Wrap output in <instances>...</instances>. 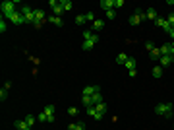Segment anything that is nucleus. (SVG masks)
<instances>
[{
  "label": "nucleus",
  "mask_w": 174,
  "mask_h": 130,
  "mask_svg": "<svg viewBox=\"0 0 174 130\" xmlns=\"http://www.w3.org/2000/svg\"><path fill=\"white\" fill-rule=\"evenodd\" d=\"M106 18H108V20H114V18H116V12H114V10H108V12H106Z\"/></svg>",
  "instance_id": "obj_34"
},
{
  "label": "nucleus",
  "mask_w": 174,
  "mask_h": 130,
  "mask_svg": "<svg viewBox=\"0 0 174 130\" xmlns=\"http://www.w3.org/2000/svg\"><path fill=\"white\" fill-rule=\"evenodd\" d=\"M124 66H126L128 70H135V66H138V60H135L134 57H128V60H126Z\"/></svg>",
  "instance_id": "obj_8"
},
{
  "label": "nucleus",
  "mask_w": 174,
  "mask_h": 130,
  "mask_svg": "<svg viewBox=\"0 0 174 130\" xmlns=\"http://www.w3.org/2000/svg\"><path fill=\"white\" fill-rule=\"evenodd\" d=\"M27 130H33V128H27Z\"/></svg>",
  "instance_id": "obj_43"
},
{
  "label": "nucleus",
  "mask_w": 174,
  "mask_h": 130,
  "mask_svg": "<svg viewBox=\"0 0 174 130\" xmlns=\"http://www.w3.org/2000/svg\"><path fill=\"white\" fill-rule=\"evenodd\" d=\"M149 57L153 58V60H157V58H161V57H162V54H161V49H159V47H155V49H153V51H151V53H149Z\"/></svg>",
  "instance_id": "obj_16"
},
{
  "label": "nucleus",
  "mask_w": 174,
  "mask_h": 130,
  "mask_svg": "<svg viewBox=\"0 0 174 130\" xmlns=\"http://www.w3.org/2000/svg\"><path fill=\"white\" fill-rule=\"evenodd\" d=\"M47 113V117H50V115H54V105H47L45 109H43Z\"/></svg>",
  "instance_id": "obj_26"
},
{
  "label": "nucleus",
  "mask_w": 174,
  "mask_h": 130,
  "mask_svg": "<svg viewBox=\"0 0 174 130\" xmlns=\"http://www.w3.org/2000/svg\"><path fill=\"white\" fill-rule=\"evenodd\" d=\"M37 120H39V122H49V117H47V113H45V111L37 115Z\"/></svg>",
  "instance_id": "obj_22"
},
{
  "label": "nucleus",
  "mask_w": 174,
  "mask_h": 130,
  "mask_svg": "<svg viewBox=\"0 0 174 130\" xmlns=\"http://www.w3.org/2000/svg\"><path fill=\"white\" fill-rule=\"evenodd\" d=\"M35 120H37V118L33 117V115H27V117H25V122H27V124H29V128H33V124H35Z\"/></svg>",
  "instance_id": "obj_24"
},
{
  "label": "nucleus",
  "mask_w": 174,
  "mask_h": 130,
  "mask_svg": "<svg viewBox=\"0 0 174 130\" xmlns=\"http://www.w3.org/2000/svg\"><path fill=\"white\" fill-rule=\"evenodd\" d=\"M128 21H130V25H138V24H139V21H141V20H139L138 16H132V18H130Z\"/></svg>",
  "instance_id": "obj_29"
},
{
  "label": "nucleus",
  "mask_w": 174,
  "mask_h": 130,
  "mask_svg": "<svg viewBox=\"0 0 174 130\" xmlns=\"http://www.w3.org/2000/svg\"><path fill=\"white\" fill-rule=\"evenodd\" d=\"M85 21H87V18H85V14H79V16H76V24H77V25H83Z\"/></svg>",
  "instance_id": "obj_20"
},
{
  "label": "nucleus",
  "mask_w": 174,
  "mask_h": 130,
  "mask_svg": "<svg viewBox=\"0 0 174 130\" xmlns=\"http://www.w3.org/2000/svg\"><path fill=\"white\" fill-rule=\"evenodd\" d=\"M134 16H138V18H139V20H141V21H145V20H147V14L143 12L141 8H138V10H135V12H134Z\"/></svg>",
  "instance_id": "obj_18"
},
{
  "label": "nucleus",
  "mask_w": 174,
  "mask_h": 130,
  "mask_svg": "<svg viewBox=\"0 0 174 130\" xmlns=\"http://www.w3.org/2000/svg\"><path fill=\"white\" fill-rule=\"evenodd\" d=\"M60 6H62V8H64V12H70V10L74 8L72 0H60Z\"/></svg>",
  "instance_id": "obj_14"
},
{
  "label": "nucleus",
  "mask_w": 174,
  "mask_h": 130,
  "mask_svg": "<svg viewBox=\"0 0 174 130\" xmlns=\"http://www.w3.org/2000/svg\"><path fill=\"white\" fill-rule=\"evenodd\" d=\"M87 115L95 118V115H97V109H95V107H87Z\"/></svg>",
  "instance_id": "obj_31"
},
{
  "label": "nucleus",
  "mask_w": 174,
  "mask_h": 130,
  "mask_svg": "<svg viewBox=\"0 0 174 130\" xmlns=\"http://www.w3.org/2000/svg\"><path fill=\"white\" fill-rule=\"evenodd\" d=\"M151 74H153V78H161L162 76V68H161V66H153V70H151Z\"/></svg>",
  "instance_id": "obj_17"
},
{
  "label": "nucleus",
  "mask_w": 174,
  "mask_h": 130,
  "mask_svg": "<svg viewBox=\"0 0 174 130\" xmlns=\"http://www.w3.org/2000/svg\"><path fill=\"white\" fill-rule=\"evenodd\" d=\"M83 41H91V43L97 45L99 43V35L95 31H91V29H87V31H83Z\"/></svg>",
  "instance_id": "obj_4"
},
{
  "label": "nucleus",
  "mask_w": 174,
  "mask_h": 130,
  "mask_svg": "<svg viewBox=\"0 0 174 130\" xmlns=\"http://www.w3.org/2000/svg\"><path fill=\"white\" fill-rule=\"evenodd\" d=\"M68 130H76V122H72V124H68Z\"/></svg>",
  "instance_id": "obj_40"
},
{
  "label": "nucleus",
  "mask_w": 174,
  "mask_h": 130,
  "mask_svg": "<svg viewBox=\"0 0 174 130\" xmlns=\"http://www.w3.org/2000/svg\"><path fill=\"white\" fill-rule=\"evenodd\" d=\"M153 49H155L153 41H147V43H145V51H149V53H151V51H153Z\"/></svg>",
  "instance_id": "obj_33"
},
{
  "label": "nucleus",
  "mask_w": 174,
  "mask_h": 130,
  "mask_svg": "<svg viewBox=\"0 0 174 130\" xmlns=\"http://www.w3.org/2000/svg\"><path fill=\"white\" fill-rule=\"evenodd\" d=\"M172 103H159L155 107V113L157 115H162V117H172Z\"/></svg>",
  "instance_id": "obj_1"
},
{
  "label": "nucleus",
  "mask_w": 174,
  "mask_h": 130,
  "mask_svg": "<svg viewBox=\"0 0 174 130\" xmlns=\"http://www.w3.org/2000/svg\"><path fill=\"white\" fill-rule=\"evenodd\" d=\"M81 103H83V107H85V109H87V107H95L93 99H91L89 95H81Z\"/></svg>",
  "instance_id": "obj_10"
},
{
  "label": "nucleus",
  "mask_w": 174,
  "mask_h": 130,
  "mask_svg": "<svg viewBox=\"0 0 174 130\" xmlns=\"http://www.w3.org/2000/svg\"><path fill=\"white\" fill-rule=\"evenodd\" d=\"M124 4H126L124 0H114V8H122Z\"/></svg>",
  "instance_id": "obj_35"
},
{
  "label": "nucleus",
  "mask_w": 174,
  "mask_h": 130,
  "mask_svg": "<svg viewBox=\"0 0 174 130\" xmlns=\"http://www.w3.org/2000/svg\"><path fill=\"white\" fill-rule=\"evenodd\" d=\"M6 97H8V90H6V87H2V90H0V99L4 101Z\"/></svg>",
  "instance_id": "obj_32"
},
{
  "label": "nucleus",
  "mask_w": 174,
  "mask_h": 130,
  "mask_svg": "<svg viewBox=\"0 0 174 130\" xmlns=\"http://www.w3.org/2000/svg\"><path fill=\"white\" fill-rule=\"evenodd\" d=\"M170 54L174 57V43H170Z\"/></svg>",
  "instance_id": "obj_41"
},
{
  "label": "nucleus",
  "mask_w": 174,
  "mask_h": 130,
  "mask_svg": "<svg viewBox=\"0 0 174 130\" xmlns=\"http://www.w3.org/2000/svg\"><path fill=\"white\" fill-rule=\"evenodd\" d=\"M103 27H105V21H103V20H95V21H93V29H91V31L97 33V31H101Z\"/></svg>",
  "instance_id": "obj_12"
},
{
  "label": "nucleus",
  "mask_w": 174,
  "mask_h": 130,
  "mask_svg": "<svg viewBox=\"0 0 174 130\" xmlns=\"http://www.w3.org/2000/svg\"><path fill=\"white\" fill-rule=\"evenodd\" d=\"M128 74H130V78H135L138 76V70H128Z\"/></svg>",
  "instance_id": "obj_38"
},
{
  "label": "nucleus",
  "mask_w": 174,
  "mask_h": 130,
  "mask_svg": "<svg viewBox=\"0 0 174 130\" xmlns=\"http://www.w3.org/2000/svg\"><path fill=\"white\" fill-rule=\"evenodd\" d=\"M161 49V54H170V43H165L162 47H159Z\"/></svg>",
  "instance_id": "obj_21"
},
{
  "label": "nucleus",
  "mask_w": 174,
  "mask_h": 130,
  "mask_svg": "<svg viewBox=\"0 0 174 130\" xmlns=\"http://www.w3.org/2000/svg\"><path fill=\"white\" fill-rule=\"evenodd\" d=\"M76 130H85V122H76Z\"/></svg>",
  "instance_id": "obj_36"
},
{
  "label": "nucleus",
  "mask_w": 174,
  "mask_h": 130,
  "mask_svg": "<svg viewBox=\"0 0 174 130\" xmlns=\"http://www.w3.org/2000/svg\"><path fill=\"white\" fill-rule=\"evenodd\" d=\"M99 6H101L103 10H106V12H108V10H114V0H101Z\"/></svg>",
  "instance_id": "obj_7"
},
{
  "label": "nucleus",
  "mask_w": 174,
  "mask_h": 130,
  "mask_svg": "<svg viewBox=\"0 0 174 130\" xmlns=\"http://www.w3.org/2000/svg\"><path fill=\"white\" fill-rule=\"evenodd\" d=\"M95 93H101V90H99V85H87L83 90V95H95Z\"/></svg>",
  "instance_id": "obj_5"
},
{
  "label": "nucleus",
  "mask_w": 174,
  "mask_h": 130,
  "mask_svg": "<svg viewBox=\"0 0 174 130\" xmlns=\"http://www.w3.org/2000/svg\"><path fill=\"white\" fill-rule=\"evenodd\" d=\"M14 126H16L17 130H27V128H29V124L25 122V118H20V120H16V122H14Z\"/></svg>",
  "instance_id": "obj_9"
},
{
  "label": "nucleus",
  "mask_w": 174,
  "mask_h": 130,
  "mask_svg": "<svg viewBox=\"0 0 174 130\" xmlns=\"http://www.w3.org/2000/svg\"><path fill=\"white\" fill-rule=\"evenodd\" d=\"M95 109H97V113L105 115V113H106V109H108V107H106V103H105V101H101V103H97V105H95Z\"/></svg>",
  "instance_id": "obj_15"
},
{
  "label": "nucleus",
  "mask_w": 174,
  "mask_h": 130,
  "mask_svg": "<svg viewBox=\"0 0 174 130\" xmlns=\"http://www.w3.org/2000/svg\"><path fill=\"white\" fill-rule=\"evenodd\" d=\"M126 60H128V54H124V53H120V54L116 57V62H118V64H126Z\"/></svg>",
  "instance_id": "obj_19"
},
{
  "label": "nucleus",
  "mask_w": 174,
  "mask_h": 130,
  "mask_svg": "<svg viewBox=\"0 0 174 130\" xmlns=\"http://www.w3.org/2000/svg\"><path fill=\"white\" fill-rule=\"evenodd\" d=\"M168 35H170V37H172V39H174V27H172V29H170V31H168Z\"/></svg>",
  "instance_id": "obj_42"
},
{
  "label": "nucleus",
  "mask_w": 174,
  "mask_h": 130,
  "mask_svg": "<svg viewBox=\"0 0 174 130\" xmlns=\"http://www.w3.org/2000/svg\"><path fill=\"white\" fill-rule=\"evenodd\" d=\"M95 47V43H91V41H83V49L85 51H91Z\"/></svg>",
  "instance_id": "obj_28"
},
{
  "label": "nucleus",
  "mask_w": 174,
  "mask_h": 130,
  "mask_svg": "<svg viewBox=\"0 0 174 130\" xmlns=\"http://www.w3.org/2000/svg\"><path fill=\"white\" fill-rule=\"evenodd\" d=\"M145 14H147V20H153V21L159 18V16H157V10H155V8H147Z\"/></svg>",
  "instance_id": "obj_13"
},
{
  "label": "nucleus",
  "mask_w": 174,
  "mask_h": 130,
  "mask_svg": "<svg viewBox=\"0 0 174 130\" xmlns=\"http://www.w3.org/2000/svg\"><path fill=\"white\" fill-rule=\"evenodd\" d=\"M85 18H87V21H91V24H93V21L97 20V18H95V14H93V12H87V14H85Z\"/></svg>",
  "instance_id": "obj_30"
},
{
  "label": "nucleus",
  "mask_w": 174,
  "mask_h": 130,
  "mask_svg": "<svg viewBox=\"0 0 174 130\" xmlns=\"http://www.w3.org/2000/svg\"><path fill=\"white\" fill-rule=\"evenodd\" d=\"M49 21H50V24H54L56 27H62V25H64L62 18H58V16H49Z\"/></svg>",
  "instance_id": "obj_11"
},
{
  "label": "nucleus",
  "mask_w": 174,
  "mask_h": 130,
  "mask_svg": "<svg viewBox=\"0 0 174 130\" xmlns=\"http://www.w3.org/2000/svg\"><path fill=\"white\" fill-rule=\"evenodd\" d=\"M20 4V2H17V0H12V2H2V14H12V12H16V6Z\"/></svg>",
  "instance_id": "obj_3"
},
{
  "label": "nucleus",
  "mask_w": 174,
  "mask_h": 130,
  "mask_svg": "<svg viewBox=\"0 0 174 130\" xmlns=\"http://www.w3.org/2000/svg\"><path fill=\"white\" fill-rule=\"evenodd\" d=\"M52 12H54V16H58V18H60L62 14H64V8H62V6L58 4V6H54V8H52Z\"/></svg>",
  "instance_id": "obj_23"
},
{
  "label": "nucleus",
  "mask_w": 174,
  "mask_h": 130,
  "mask_svg": "<svg viewBox=\"0 0 174 130\" xmlns=\"http://www.w3.org/2000/svg\"><path fill=\"white\" fill-rule=\"evenodd\" d=\"M58 4H60L58 0H50V8H54V6H58Z\"/></svg>",
  "instance_id": "obj_39"
},
{
  "label": "nucleus",
  "mask_w": 174,
  "mask_h": 130,
  "mask_svg": "<svg viewBox=\"0 0 174 130\" xmlns=\"http://www.w3.org/2000/svg\"><path fill=\"white\" fill-rule=\"evenodd\" d=\"M0 31H2V33L6 31V21H4V18H2V21H0Z\"/></svg>",
  "instance_id": "obj_37"
},
{
  "label": "nucleus",
  "mask_w": 174,
  "mask_h": 130,
  "mask_svg": "<svg viewBox=\"0 0 174 130\" xmlns=\"http://www.w3.org/2000/svg\"><path fill=\"white\" fill-rule=\"evenodd\" d=\"M20 12L23 14V16H27V14H31V12H33V8H31V6H21Z\"/></svg>",
  "instance_id": "obj_25"
},
{
  "label": "nucleus",
  "mask_w": 174,
  "mask_h": 130,
  "mask_svg": "<svg viewBox=\"0 0 174 130\" xmlns=\"http://www.w3.org/2000/svg\"><path fill=\"white\" fill-rule=\"evenodd\" d=\"M159 60H161V66H170L174 62V57H172V54H162Z\"/></svg>",
  "instance_id": "obj_6"
},
{
  "label": "nucleus",
  "mask_w": 174,
  "mask_h": 130,
  "mask_svg": "<svg viewBox=\"0 0 174 130\" xmlns=\"http://www.w3.org/2000/svg\"><path fill=\"white\" fill-rule=\"evenodd\" d=\"M2 18H6V20H10V21H14L16 25L25 24V16L20 12V10H16V12H12V14H6V16H2Z\"/></svg>",
  "instance_id": "obj_2"
},
{
  "label": "nucleus",
  "mask_w": 174,
  "mask_h": 130,
  "mask_svg": "<svg viewBox=\"0 0 174 130\" xmlns=\"http://www.w3.org/2000/svg\"><path fill=\"white\" fill-rule=\"evenodd\" d=\"M77 113H79V109H77V107H70V109H68V115H70V117H77Z\"/></svg>",
  "instance_id": "obj_27"
}]
</instances>
